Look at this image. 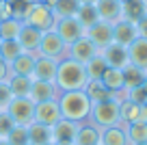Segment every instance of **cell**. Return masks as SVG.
Masks as SVG:
<instances>
[{
  "mask_svg": "<svg viewBox=\"0 0 147 145\" xmlns=\"http://www.w3.org/2000/svg\"><path fill=\"white\" fill-rule=\"evenodd\" d=\"M89 82V76L84 72V65L71 59H61L59 67H56V76H54V87L65 93V91H82Z\"/></svg>",
  "mask_w": 147,
  "mask_h": 145,
  "instance_id": "6da1fadb",
  "label": "cell"
},
{
  "mask_svg": "<svg viewBox=\"0 0 147 145\" xmlns=\"http://www.w3.org/2000/svg\"><path fill=\"white\" fill-rule=\"evenodd\" d=\"M56 102H59V110L63 119H69V121H76V123L89 121L91 100L87 98L84 91H65L59 95Z\"/></svg>",
  "mask_w": 147,
  "mask_h": 145,
  "instance_id": "7a4b0ae2",
  "label": "cell"
},
{
  "mask_svg": "<svg viewBox=\"0 0 147 145\" xmlns=\"http://www.w3.org/2000/svg\"><path fill=\"white\" fill-rule=\"evenodd\" d=\"M89 121L93 126L102 128H110L119 123V102L113 100H104V102H95L91 104V113H89Z\"/></svg>",
  "mask_w": 147,
  "mask_h": 145,
  "instance_id": "3957f363",
  "label": "cell"
},
{
  "mask_svg": "<svg viewBox=\"0 0 147 145\" xmlns=\"http://www.w3.org/2000/svg\"><path fill=\"white\" fill-rule=\"evenodd\" d=\"M24 24L46 33V30H52V28H54V15H52V11L48 9L43 2H32L28 13H26V18H24Z\"/></svg>",
  "mask_w": 147,
  "mask_h": 145,
  "instance_id": "277c9868",
  "label": "cell"
},
{
  "mask_svg": "<svg viewBox=\"0 0 147 145\" xmlns=\"http://www.w3.org/2000/svg\"><path fill=\"white\" fill-rule=\"evenodd\" d=\"M39 56H50V59H65L67 54V43L56 35L54 30H46L41 35V41H39V50H37Z\"/></svg>",
  "mask_w": 147,
  "mask_h": 145,
  "instance_id": "5b68a950",
  "label": "cell"
},
{
  "mask_svg": "<svg viewBox=\"0 0 147 145\" xmlns=\"http://www.w3.org/2000/svg\"><path fill=\"white\" fill-rule=\"evenodd\" d=\"M11 119H13L15 126H28L32 123V113H35V104H32L28 98H13L9 102L5 110Z\"/></svg>",
  "mask_w": 147,
  "mask_h": 145,
  "instance_id": "8992f818",
  "label": "cell"
},
{
  "mask_svg": "<svg viewBox=\"0 0 147 145\" xmlns=\"http://www.w3.org/2000/svg\"><path fill=\"white\" fill-rule=\"evenodd\" d=\"M97 48H95V43H93L91 39H89L87 35H82L80 39H76V41H71V43L67 45V59H71V61H78V63H87L89 59H93V56L97 54Z\"/></svg>",
  "mask_w": 147,
  "mask_h": 145,
  "instance_id": "52a82bcc",
  "label": "cell"
},
{
  "mask_svg": "<svg viewBox=\"0 0 147 145\" xmlns=\"http://www.w3.org/2000/svg\"><path fill=\"white\" fill-rule=\"evenodd\" d=\"M52 30L56 33V35L61 37V39L65 41V43H71V41L80 39V37L84 35V28L78 24V20L76 18H63V20H54V28Z\"/></svg>",
  "mask_w": 147,
  "mask_h": 145,
  "instance_id": "ba28073f",
  "label": "cell"
},
{
  "mask_svg": "<svg viewBox=\"0 0 147 145\" xmlns=\"http://www.w3.org/2000/svg\"><path fill=\"white\" fill-rule=\"evenodd\" d=\"M136 121H147L143 104H134V102H130V100L119 102V123H117V126L125 130L130 123H136Z\"/></svg>",
  "mask_w": 147,
  "mask_h": 145,
  "instance_id": "9c48e42d",
  "label": "cell"
},
{
  "mask_svg": "<svg viewBox=\"0 0 147 145\" xmlns=\"http://www.w3.org/2000/svg\"><path fill=\"white\" fill-rule=\"evenodd\" d=\"M59 119H61V110H59V102H56V100H48V102H39V104H35L32 121L52 128Z\"/></svg>",
  "mask_w": 147,
  "mask_h": 145,
  "instance_id": "30bf717a",
  "label": "cell"
},
{
  "mask_svg": "<svg viewBox=\"0 0 147 145\" xmlns=\"http://www.w3.org/2000/svg\"><path fill=\"white\" fill-rule=\"evenodd\" d=\"M102 59L106 61L108 67H115V69H123L125 65H130V59H128V48L125 45H119V43H108L106 48L100 50Z\"/></svg>",
  "mask_w": 147,
  "mask_h": 145,
  "instance_id": "8fae6325",
  "label": "cell"
},
{
  "mask_svg": "<svg viewBox=\"0 0 147 145\" xmlns=\"http://www.w3.org/2000/svg\"><path fill=\"white\" fill-rule=\"evenodd\" d=\"M61 91L54 87V82H48V80H35L32 78V85H30V93H28V100L32 104H39V102H48V100H59Z\"/></svg>",
  "mask_w": 147,
  "mask_h": 145,
  "instance_id": "7c38bea8",
  "label": "cell"
},
{
  "mask_svg": "<svg viewBox=\"0 0 147 145\" xmlns=\"http://www.w3.org/2000/svg\"><path fill=\"white\" fill-rule=\"evenodd\" d=\"M84 35L95 43L97 50H102V48H106L108 43H113V24L102 22V20H100L97 24L89 26L87 30H84Z\"/></svg>",
  "mask_w": 147,
  "mask_h": 145,
  "instance_id": "4fadbf2b",
  "label": "cell"
},
{
  "mask_svg": "<svg viewBox=\"0 0 147 145\" xmlns=\"http://www.w3.org/2000/svg\"><path fill=\"white\" fill-rule=\"evenodd\" d=\"M78 126H80V123L61 117L59 121L50 128V130H52V143H74L76 132H78Z\"/></svg>",
  "mask_w": 147,
  "mask_h": 145,
  "instance_id": "5bb4252c",
  "label": "cell"
},
{
  "mask_svg": "<svg viewBox=\"0 0 147 145\" xmlns=\"http://www.w3.org/2000/svg\"><path fill=\"white\" fill-rule=\"evenodd\" d=\"M134 39H138V30H136V24L132 22H125V20H119V22L113 24V41L119 45H125L128 48Z\"/></svg>",
  "mask_w": 147,
  "mask_h": 145,
  "instance_id": "9a60e30c",
  "label": "cell"
},
{
  "mask_svg": "<svg viewBox=\"0 0 147 145\" xmlns=\"http://www.w3.org/2000/svg\"><path fill=\"white\" fill-rule=\"evenodd\" d=\"M56 67H59V61H56V59H50V56H39V54H37L35 69H32V78H35V80L54 82Z\"/></svg>",
  "mask_w": 147,
  "mask_h": 145,
  "instance_id": "2e32d148",
  "label": "cell"
},
{
  "mask_svg": "<svg viewBox=\"0 0 147 145\" xmlns=\"http://www.w3.org/2000/svg\"><path fill=\"white\" fill-rule=\"evenodd\" d=\"M41 35H43L41 30H37V28L24 24L22 30H20V35H18V43L22 45V52L37 54V50H39V41H41Z\"/></svg>",
  "mask_w": 147,
  "mask_h": 145,
  "instance_id": "e0dca14e",
  "label": "cell"
},
{
  "mask_svg": "<svg viewBox=\"0 0 147 145\" xmlns=\"http://www.w3.org/2000/svg\"><path fill=\"white\" fill-rule=\"evenodd\" d=\"M95 9L102 22L115 24L121 20V0H97Z\"/></svg>",
  "mask_w": 147,
  "mask_h": 145,
  "instance_id": "ac0fdd59",
  "label": "cell"
},
{
  "mask_svg": "<svg viewBox=\"0 0 147 145\" xmlns=\"http://www.w3.org/2000/svg\"><path fill=\"white\" fill-rule=\"evenodd\" d=\"M143 15H147L145 0H121V20L136 24Z\"/></svg>",
  "mask_w": 147,
  "mask_h": 145,
  "instance_id": "d6986e66",
  "label": "cell"
},
{
  "mask_svg": "<svg viewBox=\"0 0 147 145\" xmlns=\"http://www.w3.org/2000/svg\"><path fill=\"white\" fill-rule=\"evenodd\" d=\"M128 59H130V65L147 69V39L138 37L128 45Z\"/></svg>",
  "mask_w": 147,
  "mask_h": 145,
  "instance_id": "ffe728a7",
  "label": "cell"
},
{
  "mask_svg": "<svg viewBox=\"0 0 147 145\" xmlns=\"http://www.w3.org/2000/svg\"><path fill=\"white\" fill-rule=\"evenodd\" d=\"M100 132L102 130L97 126H93L91 121H82L78 126L74 145H97V143H100Z\"/></svg>",
  "mask_w": 147,
  "mask_h": 145,
  "instance_id": "44dd1931",
  "label": "cell"
},
{
  "mask_svg": "<svg viewBox=\"0 0 147 145\" xmlns=\"http://www.w3.org/2000/svg\"><path fill=\"white\" fill-rule=\"evenodd\" d=\"M82 91L87 93V98L91 100V104L104 102V100H113V98H115V93H113L110 89H106V85L102 80H89Z\"/></svg>",
  "mask_w": 147,
  "mask_h": 145,
  "instance_id": "7402d4cb",
  "label": "cell"
},
{
  "mask_svg": "<svg viewBox=\"0 0 147 145\" xmlns=\"http://www.w3.org/2000/svg\"><path fill=\"white\" fill-rule=\"evenodd\" d=\"M35 61H37V54L22 52L15 61H11V63H9V67H11V72H13V76H32Z\"/></svg>",
  "mask_w": 147,
  "mask_h": 145,
  "instance_id": "603a6c76",
  "label": "cell"
},
{
  "mask_svg": "<svg viewBox=\"0 0 147 145\" xmlns=\"http://www.w3.org/2000/svg\"><path fill=\"white\" fill-rule=\"evenodd\" d=\"M28 143L30 145H48L52 143V130L50 126H43V123H28Z\"/></svg>",
  "mask_w": 147,
  "mask_h": 145,
  "instance_id": "cb8c5ba5",
  "label": "cell"
},
{
  "mask_svg": "<svg viewBox=\"0 0 147 145\" xmlns=\"http://www.w3.org/2000/svg\"><path fill=\"white\" fill-rule=\"evenodd\" d=\"M100 143L102 145H130L125 130L119 126H110V128H102L100 132Z\"/></svg>",
  "mask_w": 147,
  "mask_h": 145,
  "instance_id": "d4e9b609",
  "label": "cell"
},
{
  "mask_svg": "<svg viewBox=\"0 0 147 145\" xmlns=\"http://www.w3.org/2000/svg\"><path fill=\"white\" fill-rule=\"evenodd\" d=\"M147 80L145 69L136 67V65H125L123 67V87L125 89H136V87H143Z\"/></svg>",
  "mask_w": 147,
  "mask_h": 145,
  "instance_id": "484cf974",
  "label": "cell"
},
{
  "mask_svg": "<svg viewBox=\"0 0 147 145\" xmlns=\"http://www.w3.org/2000/svg\"><path fill=\"white\" fill-rule=\"evenodd\" d=\"M80 2L78 0H54L52 7V15L54 20H63V18H76Z\"/></svg>",
  "mask_w": 147,
  "mask_h": 145,
  "instance_id": "4316f807",
  "label": "cell"
},
{
  "mask_svg": "<svg viewBox=\"0 0 147 145\" xmlns=\"http://www.w3.org/2000/svg\"><path fill=\"white\" fill-rule=\"evenodd\" d=\"M102 82L106 85V89H110L113 93H117V91L125 89L123 87V69H115V67H108L104 72V76L100 78Z\"/></svg>",
  "mask_w": 147,
  "mask_h": 145,
  "instance_id": "83f0119b",
  "label": "cell"
},
{
  "mask_svg": "<svg viewBox=\"0 0 147 145\" xmlns=\"http://www.w3.org/2000/svg\"><path fill=\"white\" fill-rule=\"evenodd\" d=\"M76 20H78V24L87 30L89 26H93V24L100 22V15H97V9L95 5H80L78 7V13H76Z\"/></svg>",
  "mask_w": 147,
  "mask_h": 145,
  "instance_id": "f1b7e54d",
  "label": "cell"
},
{
  "mask_svg": "<svg viewBox=\"0 0 147 145\" xmlns=\"http://www.w3.org/2000/svg\"><path fill=\"white\" fill-rule=\"evenodd\" d=\"M106 69H108V65H106V61L102 59L100 52H97L93 59H89L87 63H84V72H87L89 80H100V78L104 76Z\"/></svg>",
  "mask_w": 147,
  "mask_h": 145,
  "instance_id": "f546056e",
  "label": "cell"
},
{
  "mask_svg": "<svg viewBox=\"0 0 147 145\" xmlns=\"http://www.w3.org/2000/svg\"><path fill=\"white\" fill-rule=\"evenodd\" d=\"M30 5H32V0H5V7H7L9 18H15V20H20V22H24Z\"/></svg>",
  "mask_w": 147,
  "mask_h": 145,
  "instance_id": "4dcf8cb0",
  "label": "cell"
},
{
  "mask_svg": "<svg viewBox=\"0 0 147 145\" xmlns=\"http://www.w3.org/2000/svg\"><path fill=\"white\" fill-rule=\"evenodd\" d=\"M30 85H32V76H13L9 80V87H11L13 98H28V93H30Z\"/></svg>",
  "mask_w": 147,
  "mask_h": 145,
  "instance_id": "1f68e13d",
  "label": "cell"
},
{
  "mask_svg": "<svg viewBox=\"0 0 147 145\" xmlns=\"http://www.w3.org/2000/svg\"><path fill=\"white\" fill-rule=\"evenodd\" d=\"M125 136H128V143H130V145L147 143V121L130 123V126L125 128Z\"/></svg>",
  "mask_w": 147,
  "mask_h": 145,
  "instance_id": "d6a6232c",
  "label": "cell"
},
{
  "mask_svg": "<svg viewBox=\"0 0 147 145\" xmlns=\"http://www.w3.org/2000/svg\"><path fill=\"white\" fill-rule=\"evenodd\" d=\"M22 54V45L18 43V39H2L0 41V56L5 63H11Z\"/></svg>",
  "mask_w": 147,
  "mask_h": 145,
  "instance_id": "836d02e7",
  "label": "cell"
},
{
  "mask_svg": "<svg viewBox=\"0 0 147 145\" xmlns=\"http://www.w3.org/2000/svg\"><path fill=\"white\" fill-rule=\"evenodd\" d=\"M22 26H24V22H20V20H15V18L2 20V22H0V41L2 39H18Z\"/></svg>",
  "mask_w": 147,
  "mask_h": 145,
  "instance_id": "e575fe53",
  "label": "cell"
},
{
  "mask_svg": "<svg viewBox=\"0 0 147 145\" xmlns=\"http://www.w3.org/2000/svg\"><path fill=\"white\" fill-rule=\"evenodd\" d=\"M5 141L9 145H28V126H13Z\"/></svg>",
  "mask_w": 147,
  "mask_h": 145,
  "instance_id": "d590c367",
  "label": "cell"
},
{
  "mask_svg": "<svg viewBox=\"0 0 147 145\" xmlns=\"http://www.w3.org/2000/svg\"><path fill=\"white\" fill-rule=\"evenodd\" d=\"M125 91H128V98H125V100L134 102V104H145V102H147V91H145V87H136V89H125Z\"/></svg>",
  "mask_w": 147,
  "mask_h": 145,
  "instance_id": "8d00e7d4",
  "label": "cell"
},
{
  "mask_svg": "<svg viewBox=\"0 0 147 145\" xmlns=\"http://www.w3.org/2000/svg\"><path fill=\"white\" fill-rule=\"evenodd\" d=\"M11 100H13V93H11L9 82H0V110H7Z\"/></svg>",
  "mask_w": 147,
  "mask_h": 145,
  "instance_id": "74e56055",
  "label": "cell"
},
{
  "mask_svg": "<svg viewBox=\"0 0 147 145\" xmlns=\"http://www.w3.org/2000/svg\"><path fill=\"white\" fill-rule=\"evenodd\" d=\"M13 126H15L13 119L2 110V113H0V139H7V134L11 132V128H13Z\"/></svg>",
  "mask_w": 147,
  "mask_h": 145,
  "instance_id": "f35d334b",
  "label": "cell"
},
{
  "mask_svg": "<svg viewBox=\"0 0 147 145\" xmlns=\"http://www.w3.org/2000/svg\"><path fill=\"white\" fill-rule=\"evenodd\" d=\"M11 78H13V72H11L9 63H5V65H0V82H9Z\"/></svg>",
  "mask_w": 147,
  "mask_h": 145,
  "instance_id": "ab89813d",
  "label": "cell"
},
{
  "mask_svg": "<svg viewBox=\"0 0 147 145\" xmlns=\"http://www.w3.org/2000/svg\"><path fill=\"white\" fill-rule=\"evenodd\" d=\"M136 30H138V37L147 39V15H143V18L136 22Z\"/></svg>",
  "mask_w": 147,
  "mask_h": 145,
  "instance_id": "60d3db41",
  "label": "cell"
},
{
  "mask_svg": "<svg viewBox=\"0 0 147 145\" xmlns=\"http://www.w3.org/2000/svg\"><path fill=\"white\" fill-rule=\"evenodd\" d=\"M9 18V13H7V7H5V0H2V2H0V22H2V20H7Z\"/></svg>",
  "mask_w": 147,
  "mask_h": 145,
  "instance_id": "b9f144b4",
  "label": "cell"
},
{
  "mask_svg": "<svg viewBox=\"0 0 147 145\" xmlns=\"http://www.w3.org/2000/svg\"><path fill=\"white\" fill-rule=\"evenodd\" d=\"M78 2H80V5H95L97 0H78Z\"/></svg>",
  "mask_w": 147,
  "mask_h": 145,
  "instance_id": "7bdbcfd3",
  "label": "cell"
},
{
  "mask_svg": "<svg viewBox=\"0 0 147 145\" xmlns=\"http://www.w3.org/2000/svg\"><path fill=\"white\" fill-rule=\"evenodd\" d=\"M0 145H9V143H7V141H5V139H0Z\"/></svg>",
  "mask_w": 147,
  "mask_h": 145,
  "instance_id": "ee69618b",
  "label": "cell"
},
{
  "mask_svg": "<svg viewBox=\"0 0 147 145\" xmlns=\"http://www.w3.org/2000/svg\"><path fill=\"white\" fill-rule=\"evenodd\" d=\"M143 108H145V115H147V102H145V104H143Z\"/></svg>",
  "mask_w": 147,
  "mask_h": 145,
  "instance_id": "f6af8a7d",
  "label": "cell"
},
{
  "mask_svg": "<svg viewBox=\"0 0 147 145\" xmlns=\"http://www.w3.org/2000/svg\"><path fill=\"white\" fill-rule=\"evenodd\" d=\"M0 65H5V61H2V56H0Z\"/></svg>",
  "mask_w": 147,
  "mask_h": 145,
  "instance_id": "bcb514c9",
  "label": "cell"
},
{
  "mask_svg": "<svg viewBox=\"0 0 147 145\" xmlns=\"http://www.w3.org/2000/svg\"><path fill=\"white\" fill-rule=\"evenodd\" d=\"M143 87H145V91H147V80H145V85H143Z\"/></svg>",
  "mask_w": 147,
  "mask_h": 145,
  "instance_id": "7dc6e473",
  "label": "cell"
},
{
  "mask_svg": "<svg viewBox=\"0 0 147 145\" xmlns=\"http://www.w3.org/2000/svg\"><path fill=\"white\" fill-rule=\"evenodd\" d=\"M136 145H147V143H136Z\"/></svg>",
  "mask_w": 147,
  "mask_h": 145,
  "instance_id": "c3c4849f",
  "label": "cell"
},
{
  "mask_svg": "<svg viewBox=\"0 0 147 145\" xmlns=\"http://www.w3.org/2000/svg\"><path fill=\"white\" fill-rule=\"evenodd\" d=\"M32 2H39V0H32Z\"/></svg>",
  "mask_w": 147,
  "mask_h": 145,
  "instance_id": "681fc988",
  "label": "cell"
},
{
  "mask_svg": "<svg viewBox=\"0 0 147 145\" xmlns=\"http://www.w3.org/2000/svg\"><path fill=\"white\" fill-rule=\"evenodd\" d=\"M48 145H54V143H48Z\"/></svg>",
  "mask_w": 147,
  "mask_h": 145,
  "instance_id": "f907efd6",
  "label": "cell"
},
{
  "mask_svg": "<svg viewBox=\"0 0 147 145\" xmlns=\"http://www.w3.org/2000/svg\"><path fill=\"white\" fill-rule=\"evenodd\" d=\"M145 5H147V0H145Z\"/></svg>",
  "mask_w": 147,
  "mask_h": 145,
  "instance_id": "816d5d0a",
  "label": "cell"
},
{
  "mask_svg": "<svg viewBox=\"0 0 147 145\" xmlns=\"http://www.w3.org/2000/svg\"><path fill=\"white\" fill-rule=\"evenodd\" d=\"M145 74H147V69H145Z\"/></svg>",
  "mask_w": 147,
  "mask_h": 145,
  "instance_id": "f5cc1de1",
  "label": "cell"
},
{
  "mask_svg": "<svg viewBox=\"0 0 147 145\" xmlns=\"http://www.w3.org/2000/svg\"><path fill=\"white\" fill-rule=\"evenodd\" d=\"M97 145H102V143H97Z\"/></svg>",
  "mask_w": 147,
  "mask_h": 145,
  "instance_id": "db71d44e",
  "label": "cell"
},
{
  "mask_svg": "<svg viewBox=\"0 0 147 145\" xmlns=\"http://www.w3.org/2000/svg\"><path fill=\"white\" fill-rule=\"evenodd\" d=\"M0 2H2V0H0Z\"/></svg>",
  "mask_w": 147,
  "mask_h": 145,
  "instance_id": "11a10c76",
  "label": "cell"
},
{
  "mask_svg": "<svg viewBox=\"0 0 147 145\" xmlns=\"http://www.w3.org/2000/svg\"><path fill=\"white\" fill-rule=\"evenodd\" d=\"M0 113H2V110H0Z\"/></svg>",
  "mask_w": 147,
  "mask_h": 145,
  "instance_id": "9f6ffc18",
  "label": "cell"
},
{
  "mask_svg": "<svg viewBox=\"0 0 147 145\" xmlns=\"http://www.w3.org/2000/svg\"><path fill=\"white\" fill-rule=\"evenodd\" d=\"M28 145H30V143H28Z\"/></svg>",
  "mask_w": 147,
  "mask_h": 145,
  "instance_id": "6f0895ef",
  "label": "cell"
}]
</instances>
